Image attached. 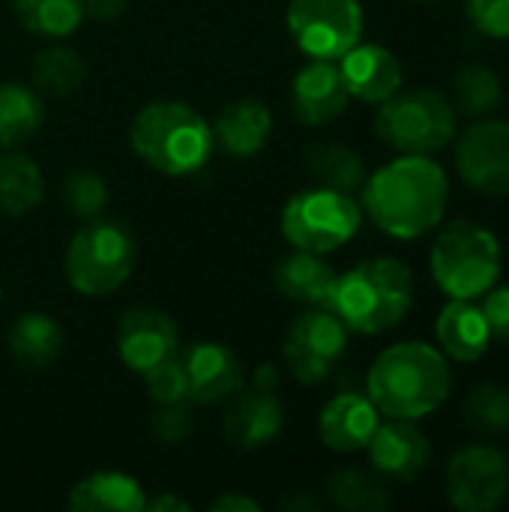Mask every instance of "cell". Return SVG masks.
<instances>
[{"mask_svg":"<svg viewBox=\"0 0 509 512\" xmlns=\"http://www.w3.org/2000/svg\"><path fill=\"white\" fill-rule=\"evenodd\" d=\"M456 108L438 90H396L378 105L375 132L399 153L432 156L456 138Z\"/></svg>","mask_w":509,"mask_h":512,"instance_id":"obj_7","label":"cell"},{"mask_svg":"<svg viewBox=\"0 0 509 512\" xmlns=\"http://www.w3.org/2000/svg\"><path fill=\"white\" fill-rule=\"evenodd\" d=\"M147 426H150V435L159 444H183L192 435V429H195V414H192L189 399L156 405V411L150 414Z\"/></svg>","mask_w":509,"mask_h":512,"instance_id":"obj_34","label":"cell"},{"mask_svg":"<svg viewBox=\"0 0 509 512\" xmlns=\"http://www.w3.org/2000/svg\"><path fill=\"white\" fill-rule=\"evenodd\" d=\"M366 450H369L372 468L399 483L417 480L432 462V444L414 426V420L387 417V423H378Z\"/></svg>","mask_w":509,"mask_h":512,"instance_id":"obj_15","label":"cell"},{"mask_svg":"<svg viewBox=\"0 0 509 512\" xmlns=\"http://www.w3.org/2000/svg\"><path fill=\"white\" fill-rule=\"evenodd\" d=\"M435 336L441 351L456 363H477L492 348V330L477 300L453 297L438 315Z\"/></svg>","mask_w":509,"mask_h":512,"instance_id":"obj_21","label":"cell"},{"mask_svg":"<svg viewBox=\"0 0 509 512\" xmlns=\"http://www.w3.org/2000/svg\"><path fill=\"white\" fill-rule=\"evenodd\" d=\"M414 306V273L399 258H369L336 276L327 309L348 333L378 336L405 321Z\"/></svg>","mask_w":509,"mask_h":512,"instance_id":"obj_3","label":"cell"},{"mask_svg":"<svg viewBox=\"0 0 509 512\" xmlns=\"http://www.w3.org/2000/svg\"><path fill=\"white\" fill-rule=\"evenodd\" d=\"M429 267L447 297L477 300L501 279V243L489 228L462 219L438 234Z\"/></svg>","mask_w":509,"mask_h":512,"instance_id":"obj_6","label":"cell"},{"mask_svg":"<svg viewBox=\"0 0 509 512\" xmlns=\"http://www.w3.org/2000/svg\"><path fill=\"white\" fill-rule=\"evenodd\" d=\"M483 315L489 321V330H492V339L509 345V285L501 288H489L483 294Z\"/></svg>","mask_w":509,"mask_h":512,"instance_id":"obj_37","label":"cell"},{"mask_svg":"<svg viewBox=\"0 0 509 512\" xmlns=\"http://www.w3.org/2000/svg\"><path fill=\"white\" fill-rule=\"evenodd\" d=\"M129 0H84V18L93 21H114L126 12Z\"/></svg>","mask_w":509,"mask_h":512,"instance_id":"obj_38","label":"cell"},{"mask_svg":"<svg viewBox=\"0 0 509 512\" xmlns=\"http://www.w3.org/2000/svg\"><path fill=\"white\" fill-rule=\"evenodd\" d=\"M114 345L123 366L144 378L147 372L180 354V330L174 318L162 309L132 306L117 318Z\"/></svg>","mask_w":509,"mask_h":512,"instance_id":"obj_13","label":"cell"},{"mask_svg":"<svg viewBox=\"0 0 509 512\" xmlns=\"http://www.w3.org/2000/svg\"><path fill=\"white\" fill-rule=\"evenodd\" d=\"M210 126H213V141L222 147L225 156L252 159L270 141L273 114L261 99L243 96V99L228 102Z\"/></svg>","mask_w":509,"mask_h":512,"instance_id":"obj_20","label":"cell"},{"mask_svg":"<svg viewBox=\"0 0 509 512\" xmlns=\"http://www.w3.org/2000/svg\"><path fill=\"white\" fill-rule=\"evenodd\" d=\"M186 381H189V402L216 405L234 399L243 384V360L219 342H195L183 357Z\"/></svg>","mask_w":509,"mask_h":512,"instance_id":"obj_14","label":"cell"},{"mask_svg":"<svg viewBox=\"0 0 509 512\" xmlns=\"http://www.w3.org/2000/svg\"><path fill=\"white\" fill-rule=\"evenodd\" d=\"M30 75H33V87L42 96H69L84 84L87 63L75 48L51 45V48L36 54Z\"/></svg>","mask_w":509,"mask_h":512,"instance_id":"obj_30","label":"cell"},{"mask_svg":"<svg viewBox=\"0 0 509 512\" xmlns=\"http://www.w3.org/2000/svg\"><path fill=\"white\" fill-rule=\"evenodd\" d=\"M147 495L141 483L123 471H96L69 489L66 507L72 512H141Z\"/></svg>","mask_w":509,"mask_h":512,"instance_id":"obj_23","label":"cell"},{"mask_svg":"<svg viewBox=\"0 0 509 512\" xmlns=\"http://www.w3.org/2000/svg\"><path fill=\"white\" fill-rule=\"evenodd\" d=\"M456 171L483 195H509V120L471 123L456 144Z\"/></svg>","mask_w":509,"mask_h":512,"instance_id":"obj_12","label":"cell"},{"mask_svg":"<svg viewBox=\"0 0 509 512\" xmlns=\"http://www.w3.org/2000/svg\"><path fill=\"white\" fill-rule=\"evenodd\" d=\"M144 387L150 393V399L156 405H165V402H183L189 399V381H186V369H183V360L180 354L162 366H156L153 372L144 375Z\"/></svg>","mask_w":509,"mask_h":512,"instance_id":"obj_35","label":"cell"},{"mask_svg":"<svg viewBox=\"0 0 509 512\" xmlns=\"http://www.w3.org/2000/svg\"><path fill=\"white\" fill-rule=\"evenodd\" d=\"M285 24L309 60H339L363 36L360 0H291Z\"/></svg>","mask_w":509,"mask_h":512,"instance_id":"obj_9","label":"cell"},{"mask_svg":"<svg viewBox=\"0 0 509 512\" xmlns=\"http://www.w3.org/2000/svg\"><path fill=\"white\" fill-rule=\"evenodd\" d=\"M303 162H306V171L318 180V186H330L348 195L360 192L369 177L363 156L345 144H312Z\"/></svg>","mask_w":509,"mask_h":512,"instance_id":"obj_27","label":"cell"},{"mask_svg":"<svg viewBox=\"0 0 509 512\" xmlns=\"http://www.w3.org/2000/svg\"><path fill=\"white\" fill-rule=\"evenodd\" d=\"M378 423H381V411L369 396L339 393L321 408L318 435L336 453H360L372 441Z\"/></svg>","mask_w":509,"mask_h":512,"instance_id":"obj_19","label":"cell"},{"mask_svg":"<svg viewBox=\"0 0 509 512\" xmlns=\"http://www.w3.org/2000/svg\"><path fill=\"white\" fill-rule=\"evenodd\" d=\"M252 387L276 390V387H279V375H276V369H273V366H261V369L255 372V384H252Z\"/></svg>","mask_w":509,"mask_h":512,"instance_id":"obj_41","label":"cell"},{"mask_svg":"<svg viewBox=\"0 0 509 512\" xmlns=\"http://www.w3.org/2000/svg\"><path fill=\"white\" fill-rule=\"evenodd\" d=\"M336 276L339 273L324 261V255L306 249L288 252L285 258H279L273 270V282L279 294L303 306H327Z\"/></svg>","mask_w":509,"mask_h":512,"instance_id":"obj_22","label":"cell"},{"mask_svg":"<svg viewBox=\"0 0 509 512\" xmlns=\"http://www.w3.org/2000/svg\"><path fill=\"white\" fill-rule=\"evenodd\" d=\"M504 99V87L498 72H492L489 66H462L453 78V108L456 114L468 117V120H483L489 114L498 111Z\"/></svg>","mask_w":509,"mask_h":512,"instance_id":"obj_29","label":"cell"},{"mask_svg":"<svg viewBox=\"0 0 509 512\" xmlns=\"http://www.w3.org/2000/svg\"><path fill=\"white\" fill-rule=\"evenodd\" d=\"M465 426L483 438L509 432V390L501 384H480L465 399Z\"/></svg>","mask_w":509,"mask_h":512,"instance_id":"obj_32","label":"cell"},{"mask_svg":"<svg viewBox=\"0 0 509 512\" xmlns=\"http://www.w3.org/2000/svg\"><path fill=\"white\" fill-rule=\"evenodd\" d=\"M45 198L42 168L27 153H0V213L27 216Z\"/></svg>","mask_w":509,"mask_h":512,"instance_id":"obj_26","label":"cell"},{"mask_svg":"<svg viewBox=\"0 0 509 512\" xmlns=\"http://www.w3.org/2000/svg\"><path fill=\"white\" fill-rule=\"evenodd\" d=\"M60 201L69 216L90 222V219H99L102 210L108 207V186L96 171L78 168V171L66 174V180L60 186Z\"/></svg>","mask_w":509,"mask_h":512,"instance_id":"obj_33","label":"cell"},{"mask_svg":"<svg viewBox=\"0 0 509 512\" xmlns=\"http://www.w3.org/2000/svg\"><path fill=\"white\" fill-rule=\"evenodd\" d=\"M9 354L21 369L39 372L63 351V327L48 312H24L9 327Z\"/></svg>","mask_w":509,"mask_h":512,"instance_id":"obj_24","label":"cell"},{"mask_svg":"<svg viewBox=\"0 0 509 512\" xmlns=\"http://www.w3.org/2000/svg\"><path fill=\"white\" fill-rule=\"evenodd\" d=\"M135 258V237L126 225L90 219L72 234L63 255V273L72 291L84 297H105L129 282Z\"/></svg>","mask_w":509,"mask_h":512,"instance_id":"obj_5","label":"cell"},{"mask_svg":"<svg viewBox=\"0 0 509 512\" xmlns=\"http://www.w3.org/2000/svg\"><path fill=\"white\" fill-rule=\"evenodd\" d=\"M348 84L342 78L339 60H309L291 84L294 117L306 126L333 123L348 108Z\"/></svg>","mask_w":509,"mask_h":512,"instance_id":"obj_16","label":"cell"},{"mask_svg":"<svg viewBox=\"0 0 509 512\" xmlns=\"http://www.w3.org/2000/svg\"><path fill=\"white\" fill-rule=\"evenodd\" d=\"M363 225V207L354 195L312 186L288 198L282 207V237L294 249L306 252H336L345 246Z\"/></svg>","mask_w":509,"mask_h":512,"instance_id":"obj_8","label":"cell"},{"mask_svg":"<svg viewBox=\"0 0 509 512\" xmlns=\"http://www.w3.org/2000/svg\"><path fill=\"white\" fill-rule=\"evenodd\" d=\"M477 33L489 39H509V0H465Z\"/></svg>","mask_w":509,"mask_h":512,"instance_id":"obj_36","label":"cell"},{"mask_svg":"<svg viewBox=\"0 0 509 512\" xmlns=\"http://www.w3.org/2000/svg\"><path fill=\"white\" fill-rule=\"evenodd\" d=\"M330 504L348 512H381L390 507L387 489L360 468H342L327 483Z\"/></svg>","mask_w":509,"mask_h":512,"instance_id":"obj_31","label":"cell"},{"mask_svg":"<svg viewBox=\"0 0 509 512\" xmlns=\"http://www.w3.org/2000/svg\"><path fill=\"white\" fill-rule=\"evenodd\" d=\"M129 144L141 162L168 177H189L201 171L216 150L207 117L180 99L144 105L129 126Z\"/></svg>","mask_w":509,"mask_h":512,"instance_id":"obj_4","label":"cell"},{"mask_svg":"<svg viewBox=\"0 0 509 512\" xmlns=\"http://www.w3.org/2000/svg\"><path fill=\"white\" fill-rule=\"evenodd\" d=\"M444 489L456 510H498L509 492L507 456L489 444L462 447L444 471Z\"/></svg>","mask_w":509,"mask_h":512,"instance_id":"obj_11","label":"cell"},{"mask_svg":"<svg viewBox=\"0 0 509 512\" xmlns=\"http://www.w3.org/2000/svg\"><path fill=\"white\" fill-rule=\"evenodd\" d=\"M45 120L42 93L21 81L0 84V150L27 144Z\"/></svg>","mask_w":509,"mask_h":512,"instance_id":"obj_25","label":"cell"},{"mask_svg":"<svg viewBox=\"0 0 509 512\" xmlns=\"http://www.w3.org/2000/svg\"><path fill=\"white\" fill-rule=\"evenodd\" d=\"M18 24L42 39H66L84 21V0H12Z\"/></svg>","mask_w":509,"mask_h":512,"instance_id":"obj_28","label":"cell"},{"mask_svg":"<svg viewBox=\"0 0 509 512\" xmlns=\"http://www.w3.org/2000/svg\"><path fill=\"white\" fill-rule=\"evenodd\" d=\"M453 390L447 354L426 342H399L378 354L366 375V396L381 417L423 420L435 414Z\"/></svg>","mask_w":509,"mask_h":512,"instance_id":"obj_2","label":"cell"},{"mask_svg":"<svg viewBox=\"0 0 509 512\" xmlns=\"http://www.w3.org/2000/svg\"><path fill=\"white\" fill-rule=\"evenodd\" d=\"M339 69L348 84V93L369 105H381L384 99H390L396 90H402L405 78L399 57L375 42H357L348 54L339 57Z\"/></svg>","mask_w":509,"mask_h":512,"instance_id":"obj_17","label":"cell"},{"mask_svg":"<svg viewBox=\"0 0 509 512\" xmlns=\"http://www.w3.org/2000/svg\"><path fill=\"white\" fill-rule=\"evenodd\" d=\"M210 510H216V512H258V510H261V504H258V501H252V498H246V495H222V498H216V501L210 504Z\"/></svg>","mask_w":509,"mask_h":512,"instance_id":"obj_39","label":"cell"},{"mask_svg":"<svg viewBox=\"0 0 509 512\" xmlns=\"http://www.w3.org/2000/svg\"><path fill=\"white\" fill-rule=\"evenodd\" d=\"M345 351L348 327L327 306H309L291 321L282 342V360L303 384H321L339 366Z\"/></svg>","mask_w":509,"mask_h":512,"instance_id":"obj_10","label":"cell"},{"mask_svg":"<svg viewBox=\"0 0 509 512\" xmlns=\"http://www.w3.org/2000/svg\"><path fill=\"white\" fill-rule=\"evenodd\" d=\"M285 426L282 402L276 399V390L252 387L249 393H237L234 405L228 408L222 420L225 441L237 450H258L279 438Z\"/></svg>","mask_w":509,"mask_h":512,"instance_id":"obj_18","label":"cell"},{"mask_svg":"<svg viewBox=\"0 0 509 512\" xmlns=\"http://www.w3.org/2000/svg\"><path fill=\"white\" fill-rule=\"evenodd\" d=\"M144 510H153V512H189V501H180L177 495H156V498H147V504H144Z\"/></svg>","mask_w":509,"mask_h":512,"instance_id":"obj_40","label":"cell"},{"mask_svg":"<svg viewBox=\"0 0 509 512\" xmlns=\"http://www.w3.org/2000/svg\"><path fill=\"white\" fill-rule=\"evenodd\" d=\"M363 213L396 240H417L435 231L447 213V171L423 153H402L363 183Z\"/></svg>","mask_w":509,"mask_h":512,"instance_id":"obj_1","label":"cell"},{"mask_svg":"<svg viewBox=\"0 0 509 512\" xmlns=\"http://www.w3.org/2000/svg\"><path fill=\"white\" fill-rule=\"evenodd\" d=\"M507 462H509V459H507Z\"/></svg>","mask_w":509,"mask_h":512,"instance_id":"obj_43","label":"cell"},{"mask_svg":"<svg viewBox=\"0 0 509 512\" xmlns=\"http://www.w3.org/2000/svg\"><path fill=\"white\" fill-rule=\"evenodd\" d=\"M0 297H3V288H0Z\"/></svg>","mask_w":509,"mask_h":512,"instance_id":"obj_42","label":"cell"}]
</instances>
